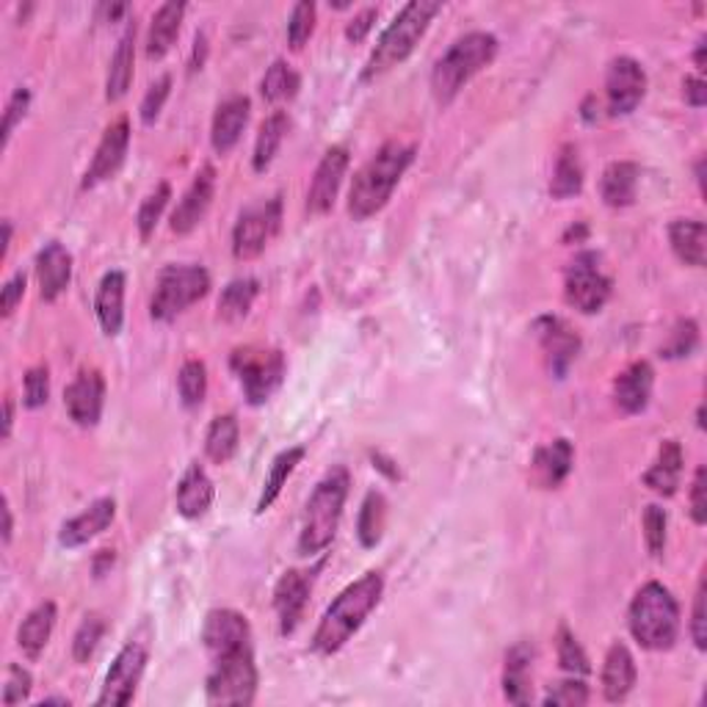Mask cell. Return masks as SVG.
Listing matches in <instances>:
<instances>
[{"mask_svg": "<svg viewBox=\"0 0 707 707\" xmlns=\"http://www.w3.org/2000/svg\"><path fill=\"white\" fill-rule=\"evenodd\" d=\"M382 595H385V577L379 572H368L351 586H345L323 614L321 625L312 636V650L318 655H334V652L343 650L345 641L363 628L371 611L379 606Z\"/></svg>", "mask_w": 707, "mask_h": 707, "instance_id": "1", "label": "cell"}, {"mask_svg": "<svg viewBox=\"0 0 707 707\" xmlns=\"http://www.w3.org/2000/svg\"><path fill=\"white\" fill-rule=\"evenodd\" d=\"M415 161V147L401 142H387L363 169L357 172L349 191V216L354 221H365L379 213L390 202L393 191L401 183L404 172Z\"/></svg>", "mask_w": 707, "mask_h": 707, "instance_id": "2", "label": "cell"}, {"mask_svg": "<svg viewBox=\"0 0 707 707\" xmlns=\"http://www.w3.org/2000/svg\"><path fill=\"white\" fill-rule=\"evenodd\" d=\"M440 12L442 3H437V0H412V3H407V7L396 14V20L387 25L382 40L376 42L374 53H371L368 64H365L363 69V80L382 78V75L390 73L393 67L407 62L415 47H418V42L423 40L426 31H429L431 20Z\"/></svg>", "mask_w": 707, "mask_h": 707, "instance_id": "3", "label": "cell"}, {"mask_svg": "<svg viewBox=\"0 0 707 707\" xmlns=\"http://www.w3.org/2000/svg\"><path fill=\"white\" fill-rule=\"evenodd\" d=\"M495 56H498V40L487 31H473V34H464L462 40L453 42L445 56L431 69L434 100L440 106H448L464 89V84H470L482 69H487L495 62Z\"/></svg>", "mask_w": 707, "mask_h": 707, "instance_id": "4", "label": "cell"}, {"mask_svg": "<svg viewBox=\"0 0 707 707\" xmlns=\"http://www.w3.org/2000/svg\"><path fill=\"white\" fill-rule=\"evenodd\" d=\"M349 470L334 467L327 476L318 482L316 493L310 495L305 509V522H301L299 537V553L316 555L332 544L334 533H338L340 517H343L345 498H349Z\"/></svg>", "mask_w": 707, "mask_h": 707, "instance_id": "5", "label": "cell"}, {"mask_svg": "<svg viewBox=\"0 0 707 707\" xmlns=\"http://www.w3.org/2000/svg\"><path fill=\"white\" fill-rule=\"evenodd\" d=\"M630 633L644 650H672L680 633V608L666 586L647 583L630 603Z\"/></svg>", "mask_w": 707, "mask_h": 707, "instance_id": "6", "label": "cell"}, {"mask_svg": "<svg viewBox=\"0 0 707 707\" xmlns=\"http://www.w3.org/2000/svg\"><path fill=\"white\" fill-rule=\"evenodd\" d=\"M210 290V274L202 266H166L155 283L150 316L155 321H175L194 301L205 299Z\"/></svg>", "mask_w": 707, "mask_h": 707, "instance_id": "7", "label": "cell"}, {"mask_svg": "<svg viewBox=\"0 0 707 707\" xmlns=\"http://www.w3.org/2000/svg\"><path fill=\"white\" fill-rule=\"evenodd\" d=\"M205 691L210 705H252L257 694V666L252 647L216 658Z\"/></svg>", "mask_w": 707, "mask_h": 707, "instance_id": "8", "label": "cell"}, {"mask_svg": "<svg viewBox=\"0 0 707 707\" xmlns=\"http://www.w3.org/2000/svg\"><path fill=\"white\" fill-rule=\"evenodd\" d=\"M232 371L239 374L252 407H261L283 385L285 357L277 349H239L232 354Z\"/></svg>", "mask_w": 707, "mask_h": 707, "instance_id": "9", "label": "cell"}, {"mask_svg": "<svg viewBox=\"0 0 707 707\" xmlns=\"http://www.w3.org/2000/svg\"><path fill=\"white\" fill-rule=\"evenodd\" d=\"M564 296L566 305L575 307L583 316H595L606 307L611 296V279L606 277L600 266V255L595 252H581L570 263L564 277Z\"/></svg>", "mask_w": 707, "mask_h": 707, "instance_id": "10", "label": "cell"}, {"mask_svg": "<svg viewBox=\"0 0 707 707\" xmlns=\"http://www.w3.org/2000/svg\"><path fill=\"white\" fill-rule=\"evenodd\" d=\"M283 221V202L279 199H268V202L252 205L241 213L239 224L232 230V255L239 261H252L261 255L274 239V232L279 230Z\"/></svg>", "mask_w": 707, "mask_h": 707, "instance_id": "11", "label": "cell"}, {"mask_svg": "<svg viewBox=\"0 0 707 707\" xmlns=\"http://www.w3.org/2000/svg\"><path fill=\"white\" fill-rule=\"evenodd\" d=\"M144 666H147V650L139 641L122 647L120 655L113 658L111 669H108L106 685H102V694L97 696V705H131L139 683H142Z\"/></svg>", "mask_w": 707, "mask_h": 707, "instance_id": "12", "label": "cell"}, {"mask_svg": "<svg viewBox=\"0 0 707 707\" xmlns=\"http://www.w3.org/2000/svg\"><path fill=\"white\" fill-rule=\"evenodd\" d=\"M647 95V73L636 58L619 56L614 58L606 75V97L608 111L614 117H628L641 106Z\"/></svg>", "mask_w": 707, "mask_h": 707, "instance_id": "13", "label": "cell"}, {"mask_svg": "<svg viewBox=\"0 0 707 707\" xmlns=\"http://www.w3.org/2000/svg\"><path fill=\"white\" fill-rule=\"evenodd\" d=\"M202 641L213 661L221 655H230V652L246 650V647H252L250 622H246L244 614L232 611V608H216L205 617Z\"/></svg>", "mask_w": 707, "mask_h": 707, "instance_id": "14", "label": "cell"}, {"mask_svg": "<svg viewBox=\"0 0 707 707\" xmlns=\"http://www.w3.org/2000/svg\"><path fill=\"white\" fill-rule=\"evenodd\" d=\"M128 147H131V125H128V120H117L113 125L106 128L100 144H97L91 166L86 169L84 188H97L100 183L111 180L120 172V166L125 164Z\"/></svg>", "mask_w": 707, "mask_h": 707, "instance_id": "15", "label": "cell"}, {"mask_svg": "<svg viewBox=\"0 0 707 707\" xmlns=\"http://www.w3.org/2000/svg\"><path fill=\"white\" fill-rule=\"evenodd\" d=\"M345 169H349V150H327V155L321 158L316 177H312L310 183V191H307V210H310L312 216H323L332 210L340 186H343Z\"/></svg>", "mask_w": 707, "mask_h": 707, "instance_id": "16", "label": "cell"}, {"mask_svg": "<svg viewBox=\"0 0 707 707\" xmlns=\"http://www.w3.org/2000/svg\"><path fill=\"white\" fill-rule=\"evenodd\" d=\"M102 404H106V382H102L100 371H80L64 393V407H67L69 418L84 429L97 426Z\"/></svg>", "mask_w": 707, "mask_h": 707, "instance_id": "17", "label": "cell"}, {"mask_svg": "<svg viewBox=\"0 0 707 707\" xmlns=\"http://www.w3.org/2000/svg\"><path fill=\"white\" fill-rule=\"evenodd\" d=\"M537 334L539 343H542L544 354H548L550 371H553L559 379H564V374L570 371V365L575 363L577 351H581V338L572 332V327L561 318H539L537 321Z\"/></svg>", "mask_w": 707, "mask_h": 707, "instance_id": "18", "label": "cell"}, {"mask_svg": "<svg viewBox=\"0 0 707 707\" xmlns=\"http://www.w3.org/2000/svg\"><path fill=\"white\" fill-rule=\"evenodd\" d=\"M213 194H216V169L213 166H205V169L194 177V183L188 186V191L183 194L177 210L172 213V232H177V235H188L191 230H197L199 221L208 216L210 202H213Z\"/></svg>", "mask_w": 707, "mask_h": 707, "instance_id": "19", "label": "cell"}, {"mask_svg": "<svg viewBox=\"0 0 707 707\" xmlns=\"http://www.w3.org/2000/svg\"><path fill=\"white\" fill-rule=\"evenodd\" d=\"M310 588L312 577L307 575V572L288 570L279 577L277 588H274V608H277L279 625H283L285 636L299 628L301 617H305L307 600H310Z\"/></svg>", "mask_w": 707, "mask_h": 707, "instance_id": "20", "label": "cell"}, {"mask_svg": "<svg viewBox=\"0 0 707 707\" xmlns=\"http://www.w3.org/2000/svg\"><path fill=\"white\" fill-rule=\"evenodd\" d=\"M250 111H252V102L250 97L244 95L230 97V100H224L219 108H216L213 128H210V142H213L216 153L227 155L235 144H239L241 133H244L246 122H250Z\"/></svg>", "mask_w": 707, "mask_h": 707, "instance_id": "21", "label": "cell"}, {"mask_svg": "<svg viewBox=\"0 0 707 707\" xmlns=\"http://www.w3.org/2000/svg\"><path fill=\"white\" fill-rule=\"evenodd\" d=\"M36 279H40V296L45 301H56L73 279V255L58 241L47 244L36 257Z\"/></svg>", "mask_w": 707, "mask_h": 707, "instance_id": "22", "label": "cell"}, {"mask_svg": "<svg viewBox=\"0 0 707 707\" xmlns=\"http://www.w3.org/2000/svg\"><path fill=\"white\" fill-rule=\"evenodd\" d=\"M572 462H575V451H572L570 440H553L550 445H542L533 453L531 462L533 484L542 489L561 487L572 473Z\"/></svg>", "mask_w": 707, "mask_h": 707, "instance_id": "23", "label": "cell"}, {"mask_svg": "<svg viewBox=\"0 0 707 707\" xmlns=\"http://www.w3.org/2000/svg\"><path fill=\"white\" fill-rule=\"evenodd\" d=\"M113 517H117V504H113L111 498L95 500L89 509L80 511L78 517H73V520L62 528V533H58V542H62L64 548H80V544H86V542H91L95 537H100V533L111 526Z\"/></svg>", "mask_w": 707, "mask_h": 707, "instance_id": "24", "label": "cell"}, {"mask_svg": "<svg viewBox=\"0 0 707 707\" xmlns=\"http://www.w3.org/2000/svg\"><path fill=\"white\" fill-rule=\"evenodd\" d=\"M125 274L108 272L106 277H102L100 288H97V321H100L102 332H106L108 338H117V334L122 332V323H125Z\"/></svg>", "mask_w": 707, "mask_h": 707, "instance_id": "25", "label": "cell"}, {"mask_svg": "<svg viewBox=\"0 0 707 707\" xmlns=\"http://www.w3.org/2000/svg\"><path fill=\"white\" fill-rule=\"evenodd\" d=\"M652 385H655V371L650 363H633L628 371L617 376L614 382V398L617 407L628 415L644 412L650 404Z\"/></svg>", "mask_w": 707, "mask_h": 707, "instance_id": "26", "label": "cell"}, {"mask_svg": "<svg viewBox=\"0 0 707 707\" xmlns=\"http://www.w3.org/2000/svg\"><path fill=\"white\" fill-rule=\"evenodd\" d=\"M636 677V661L630 655V650L625 644H614L608 650L606 663H603V694H606L608 702H622L628 699V694L633 691Z\"/></svg>", "mask_w": 707, "mask_h": 707, "instance_id": "27", "label": "cell"}, {"mask_svg": "<svg viewBox=\"0 0 707 707\" xmlns=\"http://www.w3.org/2000/svg\"><path fill=\"white\" fill-rule=\"evenodd\" d=\"M210 504H213V482L199 464H191L177 484V511L186 520H197L210 509Z\"/></svg>", "mask_w": 707, "mask_h": 707, "instance_id": "28", "label": "cell"}, {"mask_svg": "<svg viewBox=\"0 0 707 707\" xmlns=\"http://www.w3.org/2000/svg\"><path fill=\"white\" fill-rule=\"evenodd\" d=\"M669 244L685 266L702 268L707 257V227L696 219H677L669 227Z\"/></svg>", "mask_w": 707, "mask_h": 707, "instance_id": "29", "label": "cell"}, {"mask_svg": "<svg viewBox=\"0 0 707 707\" xmlns=\"http://www.w3.org/2000/svg\"><path fill=\"white\" fill-rule=\"evenodd\" d=\"M136 25L122 34L120 45H117V53L111 56V64H108V78H106V100L117 102L128 95L133 84V62H136Z\"/></svg>", "mask_w": 707, "mask_h": 707, "instance_id": "30", "label": "cell"}, {"mask_svg": "<svg viewBox=\"0 0 707 707\" xmlns=\"http://www.w3.org/2000/svg\"><path fill=\"white\" fill-rule=\"evenodd\" d=\"M183 14H186V3H177V0L164 3L153 14V23L147 31V58H164L175 47L177 36H180Z\"/></svg>", "mask_w": 707, "mask_h": 707, "instance_id": "31", "label": "cell"}, {"mask_svg": "<svg viewBox=\"0 0 707 707\" xmlns=\"http://www.w3.org/2000/svg\"><path fill=\"white\" fill-rule=\"evenodd\" d=\"M680 473H683V448L680 442L666 440L658 451L655 464L644 473V484L655 495H663V498H672L677 493Z\"/></svg>", "mask_w": 707, "mask_h": 707, "instance_id": "32", "label": "cell"}, {"mask_svg": "<svg viewBox=\"0 0 707 707\" xmlns=\"http://www.w3.org/2000/svg\"><path fill=\"white\" fill-rule=\"evenodd\" d=\"M53 628H56V606H53V603H40V606L23 619V625H20V650H23L31 661H36V658L45 652L47 641H51L53 636Z\"/></svg>", "mask_w": 707, "mask_h": 707, "instance_id": "33", "label": "cell"}, {"mask_svg": "<svg viewBox=\"0 0 707 707\" xmlns=\"http://www.w3.org/2000/svg\"><path fill=\"white\" fill-rule=\"evenodd\" d=\"M639 191V166L630 161H617L603 172L600 194L608 208H630Z\"/></svg>", "mask_w": 707, "mask_h": 707, "instance_id": "34", "label": "cell"}, {"mask_svg": "<svg viewBox=\"0 0 707 707\" xmlns=\"http://www.w3.org/2000/svg\"><path fill=\"white\" fill-rule=\"evenodd\" d=\"M531 658L533 650L528 644L511 647L509 655H506L504 694L515 705H528L531 702Z\"/></svg>", "mask_w": 707, "mask_h": 707, "instance_id": "35", "label": "cell"}, {"mask_svg": "<svg viewBox=\"0 0 707 707\" xmlns=\"http://www.w3.org/2000/svg\"><path fill=\"white\" fill-rule=\"evenodd\" d=\"M288 128H290V120L285 111H274L272 117H266V122L261 125V133H257L255 155H252V166H255V172H266L268 166H272V161L277 158L279 147H283Z\"/></svg>", "mask_w": 707, "mask_h": 707, "instance_id": "36", "label": "cell"}, {"mask_svg": "<svg viewBox=\"0 0 707 707\" xmlns=\"http://www.w3.org/2000/svg\"><path fill=\"white\" fill-rule=\"evenodd\" d=\"M257 294H261V283L252 277L232 279L219 296V318L227 323H235L241 318L250 316L252 305H255Z\"/></svg>", "mask_w": 707, "mask_h": 707, "instance_id": "37", "label": "cell"}, {"mask_svg": "<svg viewBox=\"0 0 707 707\" xmlns=\"http://www.w3.org/2000/svg\"><path fill=\"white\" fill-rule=\"evenodd\" d=\"M583 188V164L581 155H577L575 144H564L555 158V169H553V180H550V194L555 199H570L577 197Z\"/></svg>", "mask_w": 707, "mask_h": 707, "instance_id": "38", "label": "cell"}, {"mask_svg": "<svg viewBox=\"0 0 707 707\" xmlns=\"http://www.w3.org/2000/svg\"><path fill=\"white\" fill-rule=\"evenodd\" d=\"M239 451V423L232 415H219L205 434V453L210 462L227 464Z\"/></svg>", "mask_w": 707, "mask_h": 707, "instance_id": "39", "label": "cell"}, {"mask_svg": "<svg viewBox=\"0 0 707 707\" xmlns=\"http://www.w3.org/2000/svg\"><path fill=\"white\" fill-rule=\"evenodd\" d=\"M305 453H307L305 448H288V451H283L277 459H274L272 470H268L266 487H263L261 500H257V515H263L266 509H272V504L279 498V493H283L285 484H288L290 473H294V470L301 464V459H305Z\"/></svg>", "mask_w": 707, "mask_h": 707, "instance_id": "40", "label": "cell"}, {"mask_svg": "<svg viewBox=\"0 0 707 707\" xmlns=\"http://www.w3.org/2000/svg\"><path fill=\"white\" fill-rule=\"evenodd\" d=\"M387 526V500L382 493H371L363 500L357 520V537L363 542V548H376L382 542V533Z\"/></svg>", "mask_w": 707, "mask_h": 707, "instance_id": "41", "label": "cell"}, {"mask_svg": "<svg viewBox=\"0 0 707 707\" xmlns=\"http://www.w3.org/2000/svg\"><path fill=\"white\" fill-rule=\"evenodd\" d=\"M299 75H296V69L290 67L288 62H274L272 67H268V73L263 75L261 95L263 100L268 102H285L299 95Z\"/></svg>", "mask_w": 707, "mask_h": 707, "instance_id": "42", "label": "cell"}, {"mask_svg": "<svg viewBox=\"0 0 707 707\" xmlns=\"http://www.w3.org/2000/svg\"><path fill=\"white\" fill-rule=\"evenodd\" d=\"M177 390H180L183 407L197 409L208 396V368L199 360H188L177 376Z\"/></svg>", "mask_w": 707, "mask_h": 707, "instance_id": "43", "label": "cell"}, {"mask_svg": "<svg viewBox=\"0 0 707 707\" xmlns=\"http://www.w3.org/2000/svg\"><path fill=\"white\" fill-rule=\"evenodd\" d=\"M102 636H106V619L100 617V614H89V617L80 622L78 633H75V641H73V658L78 663H86L91 655H95V650L100 647Z\"/></svg>", "mask_w": 707, "mask_h": 707, "instance_id": "44", "label": "cell"}, {"mask_svg": "<svg viewBox=\"0 0 707 707\" xmlns=\"http://www.w3.org/2000/svg\"><path fill=\"white\" fill-rule=\"evenodd\" d=\"M555 647H559V663L566 674H572V677H586V674L592 672L586 652H583V647L577 644V639L570 633V630L566 628L559 630V636H555Z\"/></svg>", "mask_w": 707, "mask_h": 707, "instance_id": "45", "label": "cell"}, {"mask_svg": "<svg viewBox=\"0 0 707 707\" xmlns=\"http://www.w3.org/2000/svg\"><path fill=\"white\" fill-rule=\"evenodd\" d=\"M169 199H172L169 183H161V186L155 188V191L142 202V208H139V216H136V224H139V232H142L144 241H147L150 235L155 232V227H158V221H161V216H164Z\"/></svg>", "mask_w": 707, "mask_h": 707, "instance_id": "46", "label": "cell"}, {"mask_svg": "<svg viewBox=\"0 0 707 707\" xmlns=\"http://www.w3.org/2000/svg\"><path fill=\"white\" fill-rule=\"evenodd\" d=\"M696 345H699V327H696V321L685 318V321L674 323L672 338H669V343L663 345L661 354H663V357H669V360L691 357Z\"/></svg>", "mask_w": 707, "mask_h": 707, "instance_id": "47", "label": "cell"}, {"mask_svg": "<svg viewBox=\"0 0 707 707\" xmlns=\"http://www.w3.org/2000/svg\"><path fill=\"white\" fill-rule=\"evenodd\" d=\"M316 3H310V0H301V3H296L294 12H290V20H288V42L294 51H299V47H305V42L310 40L312 31H316Z\"/></svg>", "mask_w": 707, "mask_h": 707, "instance_id": "48", "label": "cell"}, {"mask_svg": "<svg viewBox=\"0 0 707 707\" xmlns=\"http://www.w3.org/2000/svg\"><path fill=\"white\" fill-rule=\"evenodd\" d=\"M588 702V688L581 677L564 680V683L553 685L544 696V705H555V707H581Z\"/></svg>", "mask_w": 707, "mask_h": 707, "instance_id": "49", "label": "cell"}, {"mask_svg": "<svg viewBox=\"0 0 707 707\" xmlns=\"http://www.w3.org/2000/svg\"><path fill=\"white\" fill-rule=\"evenodd\" d=\"M644 539L650 555H661L666 548V511L661 506H647L644 511Z\"/></svg>", "mask_w": 707, "mask_h": 707, "instance_id": "50", "label": "cell"}, {"mask_svg": "<svg viewBox=\"0 0 707 707\" xmlns=\"http://www.w3.org/2000/svg\"><path fill=\"white\" fill-rule=\"evenodd\" d=\"M47 396H51V374H47L45 365H36V368H31L25 374V407H45Z\"/></svg>", "mask_w": 707, "mask_h": 707, "instance_id": "51", "label": "cell"}, {"mask_svg": "<svg viewBox=\"0 0 707 707\" xmlns=\"http://www.w3.org/2000/svg\"><path fill=\"white\" fill-rule=\"evenodd\" d=\"M169 91H172V75H164V78H158L153 86H150L147 95H144V100H142V122L144 125H153V122L158 120L161 111H164V102H166V97H169Z\"/></svg>", "mask_w": 707, "mask_h": 707, "instance_id": "52", "label": "cell"}, {"mask_svg": "<svg viewBox=\"0 0 707 707\" xmlns=\"http://www.w3.org/2000/svg\"><path fill=\"white\" fill-rule=\"evenodd\" d=\"M31 683H34V680H31L29 669L12 663L7 674V688H3V705H20L23 699H29Z\"/></svg>", "mask_w": 707, "mask_h": 707, "instance_id": "53", "label": "cell"}, {"mask_svg": "<svg viewBox=\"0 0 707 707\" xmlns=\"http://www.w3.org/2000/svg\"><path fill=\"white\" fill-rule=\"evenodd\" d=\"M691 639L696 650H707V617H705V577L696 586L694 595V619H691Z\"/></svg>", "mask_w": 707, "mask_h": 707, "instance_id": "54", "label": "cell"}, {"mask_svg": "<svg viewBox=\"0 0 707 707\" xmlns=\"http://www.w3.org/2000/svg\"><path fill=\"white\" fill-rule=\"evenodd\" d=\"M29 106H31V91L29 89L14 91L12 100H9V106H7V120H3V144H9L14 128H18L20 120H23L25 113H29Z\"/></svg>", "mask_w": 707, "mask_h": 707, "instance_id": "55", "label": "cell"}, {"mask_svg": "<svg viewBox=\"0 0 707 707\" xmlns=\"http://www.w3.org/2000/svg\"><path fill=\"white\" fill-rule=\"evenodd\" d=\"M23 296H25V274L18 272L7 285H3V294H0V316L3 318L12 316V312L18 310L20 301H23Z\"/></svg>", "mask_w": 707, "mask_h": 707, "instance_id": "56", "label": "cell"}, {"mask_svg": "<svg viewBox=\"0 0 707 707\" xmlns=\"http://www.w3.org/2000/svg\"><path fill=\"white\" fill-rule=\"evenodd\" d=\"M705 478L707 470L699 467L694 476V487H691V517H694L696 526H705L707 522V500H705Z\"/></svg>", "mask_w": 707, "mask_h": 707, "instance_id": "57", "label": "cell"}, {"mask_svg": "<svg viewBox=\"0 0 707 707\" xmlns=\"http://www.w3.org/2000/svg\"><path fill=\"white\" fill-rule=\"evenodd\" d=\"M376 18H379V12H376V9H365V12H360L357 18L351 20L349 29H345V36H349V42H363L365 36H368V31L374 29Z\"/></svg>", "mask_w": 707, "mask_h": 707, "instance_id": "58", "label": "cell"}, {"mask_svg": "<svg viewBox=\"0 0 707 707\" xmlns=\"http://www.w3.org/2000/svg\"><path fill=\"white\" fill-rule=\"evenodd\" d=\"M683 89H685V102H688V106H694V108L705 106V100H707V84H705V80H702V78H685Z\"/></svg>", "mask_w": 707, "mask_h": 707, "instance_id": "59", "label": "cell"}, {"mask_svg": "<svg viewBox=\"0 0 707 707\" xmlns=\"http://www.w3.org/2000/svg\"><path fill=\"white\" fill-rule=\"evenodd\" d=\"M205 56H208V40H205V34H197V40H194V64H191V69H202Z\"/></svg>", "mask_w": 707, "mask_h": 707, "instance_id": "60", "label": "cell"}, {"mask_svg": "<svg viewBox=\"0 0 707 707\" xmlns=\"http://www.w3.org/2000/svg\"><path fill=\"white\" fill-rule=\"evenodd\" d=\"M12 533H14V522H12V506H9V500L3 498V542H12Z\"/></svg>", "mask_w": 707, "mask_h": 707, "instance_id": "61", "label": "cell"}, {"mask_svg": "<svg viewBox=\"0 0 707 707\" xmlns=\"http://www.w3.org/2000/svg\"><path fill=\"white\" fill-rule=\"evenodd\" d=\"M12 423H14V409H12V401L7 398V404H3V440H9V434H12Z\"/></svg>", "mask_w": 707, "mask_h": 707, "instance_id": "62", "label": "cell"}, {"mask_svg": "<svg viewBox=\"0 0 707 707\" xmlns=\"http://www.w3.org/2000/svg\"><path fill=\"white\" fill-rule=\"evenodd\" d=\"M9 246H12V224L3 221V252H0V257L9 255Z\"/></svg>", "mask_w": 707, "mask_h": 707, "instance_id": "63", "label": "cell"}, {"mask_svg": "<svg viewBox=\"0 0 707 707\" xmlns=\"http://www.w3.org/2000/svg\"><path fill=\"white\" fill-rule=\"evenodd\" d=\"M694 62H696V69H699V73H705V40H702L699 45H696Z\"/></svg>", "mask_w": 707, "mask_h": 707, "instance_id": "64", "label": "cell"}]
</instances>
